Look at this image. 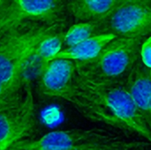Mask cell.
<instances>
[{
  "mask_svg": "<svg viewBox=\"0 0 151 150\" xmlns=\"http://www.w3.org/2000/svg\"><path fill=\"white\" fill-rule=\"evenodd\" d=\"M116 38L117 36L112 34H102L93 36L74 46L63 49L53 59H67L75 62L92 59L96 57L109 42Z\"/></svg>",
  "mask_w": 151,
  "mask_h": 150,
  "instance_id": "11",
  "label": "cell"
},
{
  "mask_svg": "<svg viewBox=\"0 0 151 150\" xmlns=\"http://www.w3.org/2000/svg\"><path fill=\"white\" fill-rule=\"evenodd\" d=\"M141 58L143 65L151 69V36H150L142 45Z\"/></svg>",
  "mask_w": 151,
  "mask_h": 150,
  "instance_id": "15",
  "label": "cell"
},
{
  "mask_svg": "<svg viewBox=\"0 0 151 150\" xmlns=\"http://www.w3.org/2000/svg\"><path fill=\"white\" fill-rule=\"evenodd\" d=\"M151 143L103 128L50 132L38 140L22 141L12 148L19 150H134Z\"/></svg>",
  "mask_w": 151,
  "mask_h": 150,
  "instance_id": "3",
  "label": "cell"
},
{
  "mask_svg": "<svg viewBox=\"0 0 151 150\" xmlns=\"http://www.w3.org/2000/svg\"><path fill=\"white\" fill-rule=\"evenodd\" d=\"M98 34H101L100 23L80 22L73 25L65 32L64 44L66 46V48H69Z\"/></svg>",
  "mask_w": 151,
  "mask_h": 150,
  "instance_id": "12",
  "label": "cell"
},
{
  "mask_svg": "<svg viewBox=\"0 0 151 150\" xmlns=\"http://www.w3.org/2000/svg\"><path fill=\"white\" fill-rule=\"evenodd\" d=\"M142 40L117 37L94 58L75 62L76 74L96 81H119L138 62Z\"/></svg>",
  "mask_w": 151,
  "mask_h": 150,
  "instance_id": "4",
  "label": "cell"
},
{
  "mask_svg": "<svg viewBox=\"0 0 151 150\" xmlns=\"http://www.w3.org/2000/svg\"><path fill=\"white\" fill-rule=\"evenodd\" d=\"M9 2L10 1H8V0H0V10L4 9L5 6H7Z\"/></svg>",
  "mask_w": 151,
  "mask_h": 150,
  "instance_id": "17",
  "label": "cell"
},
{
  "mask_svg": "<svg viewBox=\"0 0 151 150\" xmlns=\"http://www.w3.org/2000/svg\"><path fill=\"white\" fill-rule=\"evenodd\" d=\"M10 3V2H9ZM7 4V5H8ZM7 6H5L4 9H2V10H0V30L2 29V27H3V24H4V11H5V8H6Z\"/></svg>",
  "mask_w": 151,
  "mask_h": 150,
  "instance_id": "16",
  "label": "cell"
},
{
  "mask_svg": "<svg viewBox=\"0 0 151 150\" xmlns=\"http://www.w3.org/2000/svg\"><path fill=\"white\" fill-rule=\"evenodd\" d=\"M150 77H151V69H150Z\"/></svg>",
  "mask_w": 151,
  "mask_h": 150,
  "instance_id": "19",
  "label": "cell"
},
{
  "mask_svg": "<svg viewBox=\"0 0 151 150\" xmlns=\"http://www.w3.org/2000/svg\"><path fill=\"white\" fill-rule=\"evenodd\" d=\"M62 99L87 119L145 138L151 131L126 85L121 81H96L75 73Z\"/></svg>",
  "mask_w": 151,
  "mask_h": 150,
  "instance_id": "1",
  "label": "cell"
},
{
  "mask_svg": "<svg viewBox=\"0 0 151 150\" xmlns=\"http://www.w3.org/2000/svg\"><path fill=\"white\" fill-rule=\"evenodd\" d=\"M9 150H19V149H9Z\"/></svg>",
  "mask_w": 151,
  "mask_h": 150,
  "instance_id": "20",
  "label": "cell"
},
{
  "mask_svg": "<svg viewBox=\"0 0 151 150\" xmlns=\"http://www.w3.org/2000/svg\"><path fill=\"white\" fill-rule=\"evenodd\" d=\"M27 80L20 83H5L0 80V106L12 98L26 84Z\"/></svg>",
  "mask_w": 151,
  "mask_h": 150,
  "instance_id": "14",
  "label": "cell"
},
{
  "mask_svg": "<svg viewBox=\"0 0 151 150\" xmlns=\"http://www.w3.org/2000/svg\"><path fill=\"white\" fill-rule=\"evenodd\" d=\"M122 0H72L65 2L66 10L81 23H101L120 4Z\"/></svg>",
  "mask_w": 151,
  "mask_h": 150,
  "instance_id": "10",
  "label": "cell"
},
{
  "mask_svg": "<svg viewBox=\"0 0 151 150\" xmlns=\"http://www.w3.org/2000/svg\"><path fill=\"white\" fill-rule=\"evenodd\" d=\"M76 73L75 61L53 59L42 65L41 86L42 93L62 98L69 90Z\"/></svg>",
  "mask_w": 151,
  "mask_h": 150,
  "instance_id": "8",
  "label": "cell"
},
{
  "mask_svg": "<svg viewBox=\"0 0 151 150\" xmlns=\"http://www.w3.org/2000/svg\"><path fill=\"white\" fill-rule=\"evenodd\" d=\"M65 34V32L61 31L46 38L39 45L35 55V59L40 60L42 64L52 60L53 57L62 50Z\"/></svg>",
  "mask_w": 151,
  "mask_h": 150,
  "instance_id": "13",
  "label": "cell"
},
{
  "mask_svg": "<svg viewBox=\"0 0 151 150\" xmlns=\"http://www.w3.org/2000/svg\"><path fill=\"white\" fill-rule=\"evenodd\" d=\"M150 148V147H149ZM134 150H148V148H139V149H136Z\"/></svg>",
  "mask_w": 151,
  "mask_h": 150,
  "instance_id": "18",
  "label": "cell"
},
{
  "mask_svg": "<svg viewBox=\"0 0 151 150\" xmlns=\"http://www.w3.org/2000/svg\"><path fill=\"white\" fill-rule=\"evenodd\" d=\"M64 23H26L0 35V80L5 83L25 81L24 73L35 59L39 45L48 37L61 32Z\"/></svg>",
  "mask_w": 151,
  "mask_h": 150,
  "instance_id": "2",
  "label": "cell"
},
{
  "mask_svg": "<svg viewBox=\"0 0 151 150\" xmlns=\"http://www.w3.org/2000/svg\"><path fill=\"white\" fill-rule=\"evenodd\" d=\"M126 86L134 103L142 111L151 131V77L150 69L142 62L138 60L127 76Z\"/></svg>",
  "mask_w": 151,
  "mask_h": 150,
  "instance_id": "9",
  "label": "cell"
},
{
  "mask_svg": "<svg viewBox=\"0 0 151 150\" xmlns=\"http://www.w3.org/2000/svg\"><path fill=\"white\" fill-rule=\"evenodd\" d=\"M65 2L58 0H13L4 11L0 35L19 25L26 23L51 24L64 21Z\"/></svg>",
  "mask_w": 151,
  "mask_h": 150,
  "instance_id": "7",
  "label": "cell"
},
{
  "mask_svg": "<svg viewBox=\"0 0 151 150\" xmlns=\"http://www.w3.org/2000/svg\"><path fill=\"white\" fill-rule=\"evenodd\" d=\"M36 127L35 106L30 84L0 106V150H9L25 141Z\"/></svg>",
  "mask_w": 151,
  "mask_h": 150,
  "instance_id": "5",
  "label": "cell"
},
{
  "mask_svg": "<svg viewBox=\"0 0 151 150\" xmlns=\"http://www.w3.org/2000/svg\"><path fill=\"white\" fill-rule=\"evenodd\" d=\"M100 24L101 34L142 39L151 34V0H122L110 17Z\"/></svg>",
  "mask_w": 151,
  "mask_h": 150,
  "instance_id": "6",
  "label": "cell"
}]
</instances>
